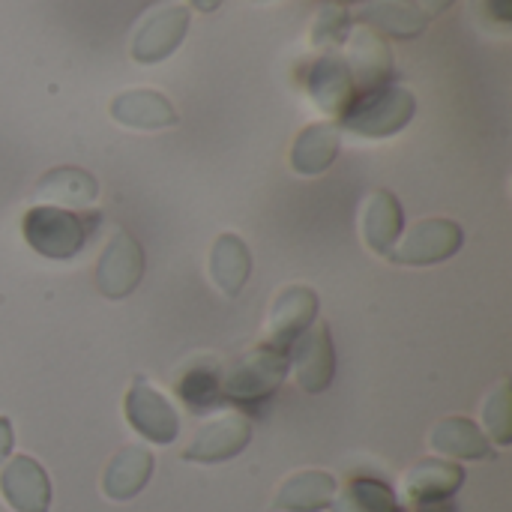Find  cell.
<instances>
[{"label": "cell", "instance_id": "ffe728a7", "mask_svg": "<svg viewBox=\"0 0 512 512\" xmlns=\"http://www.w3.org/2000/svg\"><path fill=\"white\" fill-rule=\"evenodd\" d=\"M330 512H402L393 486L378 477H351L336 492Z\"/></svg>", "mask_w": 512, "mask_h": 512}, {"label": "cell", "instance_id": "4fadbf2b", "mask_svg": "<svg viewBox=\"0 0 512 512\" xmlns=\"http://www.w3.org/2000/svg\"><path fill=\"white\" fill-rule=\"evenodd\" d=\"M339 486L327 471H300L291 474L273 498V510L279 512H324L330 510Z\"/></svg>", "mask_w": 512, "mask_h": 512}, {"label": "cell", "instance_id": "9c48e42d", "mask_svg": "<svg viewBox=\"0 0 512 512\" xmlns=\"http://www.w3.org/2000/svg\"><path fill=\"white\" fill-rule=\"evenodd\" d=\"M0 495L15 512H48L51 483L45 468L30 456H12L0 468Z\"/></svg>", "mask_w": 512, "mask_h": 512}, {"label": "cell", "instance_id": "7a4b0ae2", "mask_svg": "<svg viewBox=\"0 0 512 512\" xmlns=\"http://www.w3.org/2000/svg\"><path fill=\"white\" fill-rule=\"evenodd\" d=\"M21 231H24L27 246L33 252H39L42 258H51V261L75 258L87 243L84 222L75 213H69L63 207H51V204L27 210Z\"/></svg>", "mask_w": 512, "mask_h": 512}, {"label": "cell", "instance_id": "5b68a950", "mask_svg": "<svg viewBox=\"0 0 512 512\" xmlns=\"http://www.w3.org/2000/svg\"><path fill=\"white\" fill-rule=\"evenodd\" d=\"M462 228L450 219H423L417 222L405 240L399 246H393L387 252V258L393 264H405V267H429V264H441L447 258H453L462 249Z\"/></svg>", "mask_w": 512, "mask_h": 512}, {"label": "cell", "instance_id": "30bf717a", "mask_svg": "<svg viewBox=\"0 0 512 512\" xmlns=\"http://www.w3.org/2000/svg\"><path fill=\"white\" fill-rule=\"evenodd\" d=\"M315 315H318V294L312 288L306 285L285 288L270 306V321H267L270 342L267 345L288 351V345L315 324Z\"/></svg>", "mask_w": 512, "mask_h": 512}, {"label": "cell", "instance_id": "ac0fdd59", "mask_svg": "<svg viewBox=\"0 0 512 512\" xmlns=\"http://www.w3.org/2000/svg\"><path fill=\"white\" fill-rule=\"evenodd\" d=\"M111 114L123 126H135V129H159V126L177 123V114L168 105V99L153 90H132V93L117 96L111 105Z\"/></svg>", "mask_w": 512, "mask_h": 512}, {"label": "cell", "instance_id": "44dd1931", "mask_svg": "<svg viewBox=\"0 0 512 512\" xmlns=\"http://www.w3.org/2000/svg\"><path fill=\"white\" fill-rule=\"evenodd\" d=\"M348 63L336 60V57H324L312 78H309V93L315 99L318 108H324L327 114H345L351 105V75H348Z\"/></svg>", "mask_w": 512, "mask_h": 512}, {"label": "cell", "instance_id": "4316f807", "mask_svg": "<svg viewBox=\"0 0 512 512\" xmlns=\"http://www.w3.org/2000/svg\"><path fill=\"white\" fill-rule=\"evenodd\" d=\"M348 30V15L339 6H327L315 24V42H342Z\"/></svg>", "mask_w": 512, "mask_h": 512}, {"label": "cell", "instance_id": "603a6c76", "mask_svg": "<svg viewBox=\"0 0 512 512\" xmlns=\"http://www.w3.org/2000/svg\"><path fill=\"white\" fill-rule=\"evenodd\" d=\"M360 78V84L366 87H378L387 72H390V54H387V45L369 33V30H360L351 42V66Z\"/></svg>", "mask_w": 512, "mask_h": 512}, {"label": "cell", "instance_id": "9a60e30c", "mask_svg": "<svg viewBox=\"0 0 512 512\" xmlns=\"http://www.w3.org/2000/svg\"><path fill=\"white\" fill-rule=\"evenodd\" d=\"M186 24H189V15L186 9L180 6H171V9H162L159 15H153L135 36V45H132V54L141 60V63H156L162 57H168L183 33H186Z\"/></svg>", "mask_w": 512, "mask_h": 512}, {"label": "cell", "instance_id": "2e32d148", "mask_svg": "<svg viewBox=\"0 0 512 512\" xmlns=\"http://www.w3.org/2000/svg\"><path fill=\"white\" fill-rule=\"evenodd\" d=\"M252 273V255L249 246L237 234H222L216 237L210 249V279L225 297H237Z\"/></svg>", "mask_w": 512, "mask_h": 512}, {"label": "cell", "instance_id": "f1b7e54d", "mask_svg": "<svg viewBox=\"0 0 512 512\" xmlns=\"http://www.w3.org/2000/svg\"><path fill=\"white\" fill-rule=\"evenodd\" d=\"M423 3H426V9H429V12H441V9H447L453 0H423Z\"/></svg>", "mask_w": 512, "mask_h": 512}, {"label": "cell", "instance_id": "cb8c5ba5", "mask_svg": "<svg viewBox=\"0 0 512 512\" xmlns=\"http://www.w3.org/2000/svg\"><path fill=\"white\" fill-rule=\"evenodd\" d=\"M177 396L189 411H210L216 402H222L219 396V372L210 363H198L192 369L183 372V378L177 381Z\"/></svg>", "mask_w": 512, "mask_h": 512}, {"label": "cell", "instance_id": "d6986e66", "mask_svg": "<svg viewBox=\"0 0 512 512\" xmlns=\"http://www.w3.org/2000/svg\"><path fill=\"white\" fill-rule=\"evenodd\" d=\"M99 195L96 180L81 168H54L36 183V198L54 201L51 207H87Z\"/></svg>", "mask_w": 512, "mask_h": 512}, {"label": "cell", "instance_id": "f546056e", "mask_svg": "<svg viewBox=\"0 0 512 512\" xmlns=\"http://www.w3.org/2000/svg\"><path fill=\"white\" fill-rule=\"evenodd\" d=\"M192 3H195L198 9H204V12H210V9H216V6H219L222 0H192Z\"/></svg>", "mask_w": 512, "mask_h": 512}, {"label": "cell", "instance_id": "6da1fadb", "mask_svg": "<svg viewBox=\"0 0 512 512\" xmlns=\"http://www.w3.org/2000/svg\"><path fill=\"white\" fill-rule=\"evenodd\" d=\"M288 375V351L273 345H258L249 354L231 360L219 372V396L225 402H264L279 390Z\"/></svg>", "mask_w": 512, "mask_h": 512}, {"label": "cell", "instance_id": "7402d4cb", "mask_svg": "<svg viewBox=\"0 0 512 512\" xmlns=\"http://www.w3.org/2000/svg\"><path fill=\"white\" fill-rule=\"evenodd\" d=\"M336 150H339V135L333 126H309L297 144H294V153H291V162L300 174H321L330 168V162L336 159Z\"/></svg>", "mask_w": 512, "mask_h": 512}, {"label": "cell", "instance_id": "52a82bcc", "mask_svg": "<svg viewBox=\"0 0 512 512\" xmlns=\"http://www.w3.org/2000/svg\"><path fill=\"white\" fill-rule=\"evenodd\" d=\"M288 369L294 372L300 390L324 393L336 375V351L327 324H315L288 345Z\"/></svg>", "mask_w": 512, "mask_h": 512}, {"label": "cell", "instance_id": "484cf974", "mask_svg": "<svg viewBox=\"0 0 512 512\" xmlns=\"http://www.w3.org/2000/svg\"><path fill=\"white\" fill-rule=\"evenodd\" d=\"M483 423H486V438L495 441L498 447H510L512 444V393L510 384H498L495 393H489L486 405H483Z\"/></svg>", "mask_w": 512, "mask_h": 512}, {"label": "cell", "instance_id": "ba28073f", "mask_svg": "<svg viewBox=\"0 0 512 512\" xmlns=\"http://www.w3.org/2000/svg\"><path fill=\"white\" fill-rule=\"evenodd\" d=\"M144 276V249L141 243L126 234V231H117L102 258H99V267H96V285L105 297L111 300H120V297H129L138 282Z\"/></svg>", "mask_w": 512, "mask_h": 512}, {"label": "cell", "instance_id": "8992f818", "mask_svg": "<svg viewBox=\"0 0 512 512\" xmlns=\"http://www.w3.org/2000/svg\"><path fill=\"white\" fill-rule=\"evenodd\" d=\"M123 414H126V423L144 441H150L156 447H168L180 435V417L171 408V402L141 378L129 387L126 402H123Z\"/></svg>", "mask_w": 512, "mask_h": 512}, {"label": "cell", "instance_id": "3957f363", "mask_svg": "<svg viewBox=\"0 0 512 512\" xmlns=\"http://www.w3.org/2000/svg\"><path fill=\"white\" fill-rule=\"evenodd\" d=\"M252 441V423L246 414L240 411H225L210 417L195 438L186 444L183 459L186 462H198V465H216V462H228L234 456H240Z\"/></svg>", "mask_w": 512, "mask_h": 512}, {"label": "cell", "instance_id": "7c38bea8", "mask_svg": "<svg viewBox=\"0 0 512 512\" xmlns=\"http://www.w3.org/2000/svg\"><path fill=\"white\" fill-rule=\"evenodd\" d=\"M153 468H156V459H153V453L147 447L129 444V447L117 450L111 456L105 474H102V492H105V498H111L117 504L132 501L150 483Z\"/></svg>", "mask_w": 512, "mask_h": 512}, {"label": "cell", "instance_id": "5bb4252c", "mask_svg": "<svg viewBox=\"0 0 512 512\" xmlns=\"http://www.w3.org/2000/svg\"><path fill=\"white\" fill-rule=\"evenodd\" d=\"M429 447L438 456H450V459H465V462H483L492 459V441L486 438V432L468 420V417H447L441 420L432 435H429Z\"/></svg>", "mask_w": 512, "mask_h": 512}, {"label": "cell", "instance_id": "d4e9b609", "mask_svg": "<svg viewBox=\"0 0 512 512\" xmlns=\"http://www.w3.org/2000/svg\"><path fill=\"white\" fill-rule=\"evenodd\" d=\"M360 18L378 24L381 30H387V33H393V36H417V33L426 27V18H423L420 12H414V9L405 6V3H390V0L375 3V6H366V9L360 12Z\"/></svg>", "mask_w": 512, "mask_h": 512}, {"label": "cell", "instance_id": "83f0119b", "mask_svg": "<svg viewBox=\"0 0 512 512\" xmlns=\"http://www.w3.org/2000/svg\"><path fill=\"white\" fill-rule=\"evenodd\" d=\"M12 441H15L12 423H9L6 417H0V468H3V462L9 459V453H12Z\"/></svg>", "mask_w": 512, "mask_h": 512}, {"label": "cell", "instance_id": "8fae6325", "mask_svg": "<svg viewBox=\"0 0 512 512\" xmlns=\"http://www.w3.org/2000/svg\"><path fill=\"white\" fill-rule=\"evenodd\" d=\"M465 483V471L456 462L444 459H423L405 474V495L414 507H435L447 504Z\"/></svg>", "mask_w": 512, "mask_h": 512}, {"label": "cell", "instance_id": "e0dca14e", "mask_svg": "<svg viewBox=\"0 0 512 512\" xmlns=\"http://www.w3.org/2000/svg\"><path fill=\"white\" fill-rule=\"evenodd\" d=\"M402 207L399 201L390 195V192H375L366 204H363V216H360V234H363V243L378 252V255H387L399 234H402Z\"/></svg>", "mask_w": 512, "mask_h": 512}, {"label": "cell", "instance_id": "277c9868", "mask_svg": "<svg viewBox=\"0 0 512 512\" xmlns=\"http://www.w3.org/2000/svg\"><path fill=\"white\" fill-rule=\"evenodd\" d=\"M411 114H414V99L405 90L384 87V90L366 93L360 102H351L342 117L351 132L384 138V135L399 132L411 120Z\"/></svg>", "mask_w": 512, "mask_h": 512}]
</instances>
